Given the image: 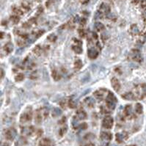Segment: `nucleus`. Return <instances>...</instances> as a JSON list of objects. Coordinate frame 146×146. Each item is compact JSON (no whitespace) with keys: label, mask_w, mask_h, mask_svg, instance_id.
I'll return each mask as SVG.
<instances>
[{"label":"nucleus","mask_w":146,"mask_h":146,"mask_svg":"<svg viewBox=\"0 0 146 146\" xmlns=\"http://www.w3.org/2000/svg\"><path fill=\"white\" fill-rule=\"evenodd\" d=\"M82 67V62L81 59H76L74 62V68L75 70H80V68Z\"/></svg>","instance_id":"obj_27"},{"label":"nucleus","mask_w":146,"mask_h":146,"mask_svg":"<svg viewBox=\"0 0 146 146\" xmlns=\"http://www.w3.org/2000/svg\"><path fill=\"white\" fill-rule=\"evenodd\" d=\"M24 74L22 73H18L15 76V80L16 81H22V80H24Z\"/></svg>","instance_id":"obj_31"},{"label":"nucleus","mask_w":146,"mask_h":146,"mask_svg":"<svg viewBox=\"0 0 146 146\" xmlns=\"http://www.w3.org/2000/svg\"><path fill=\"white\" fill-rule=\"evenodd\" d=\"M98 54H99L98 51L93 49V48H90L88 50V57L91 59H94L97 58V57L98 56Z\"/></svg>","instance_id":"obj_11"},{"label":"nucleus","mask_w":146,"mask_h":146,"mask_svg":"<svg viewBox=\"0 0 146 146\" xmlns=\"http://www.w3.org/2000/svg\"><path fill=\"white\" fill-rule=\"evenodd\" d=\"M132 1H133V3H134V4H137L139 2V0H132Z\"/></svg>","instance_id":"obj_43"},{"label":"nucleus","mask_w":146,"mask_h":146,"mask_svg":"<svg viewBox=\"0 0 146 146\" xmlns=\"http://www.w3.org/2000/svg\"><path fill=\"white\" fill-rule=\"evenodd\" d=\"M33 53L36 55V56H40L41 54V52H42V49H41V47L39 45H37L35 46V48L33 49Z\"/></svg>","instance_id":"obj_26"},{"label":"nucleus","mask_w":146,"mask_h":146,"mask_svg":"<svg viewBox=\"0 0 146 146\" xmlns=\"http://www.w3.org/2000/svg\"><path fill=\"white\" fill-rule=\"evenodd\" d=\"M134 109H135V112H136L137 114H142V112H143V107H142V105L141 103H136Z\"/></svg>","instance_id":"obj_24"},{"label":"nucleus","mask_w":146,"mask_h":146,"mask_svg":"<svg viewBox=\"0 0 146 146\" xmlns=\"http://www.w3.org/2000/svg\"><path fill=\"white\" fill-rule=\"evenodd\" d=\"M22 6L27 11L29 10V9H30V5H29V3L28 2H23L22 4Z\"/></svg>","instance_id":"obj_34"},{"label":"nucleus","mask_w":146,"mask_h":146,"mask_svg":"<svg viewBox=\"0 0 146 146\" xmlns=\"http://www.w3.org/2000/svg\"><path fill=\"white\" fill-rule=\"evenodd\" d=\"M95 29H96V31H98V32H101V31H102L105 28V27H104V25L101 22H96L95 24Z\"/></svg>","instance_id":"obj_25"},{"label":"nucleus","mask_w":146,"mask_h":146,"mask_svg":"<svg viewBox=\"0 0 146 146\" xmlns=\"http://www.w3.org/2000/svg\"><path fill=\"white\" fill-rule=\"evenodd\" d=\"M13 48L14 47H13V44L10 43V42H8L3 46V50L5 51L7 54H10V53H11L12 51H13Z\"/></svg>","instance_id":"obj_17"},{"label":"nucleus","mask_w":146,"mask_h":146,"mask_svg":"<svg viewBox=\"0 0 146 146\" xmlns=\"http://www.w3.org/2000/svg\"><path fill=\"white\" fill-rule=\"evenodd\" d=\"M3 76H4V71L2 69H1V79H2Z\"/></svg>","instance_id":"obj_42"},{"label":"nucleus","mask_w":146,"mask_h":146,"mask_svg":"<svg viewBox=\"0 0 146 146\" xmlns=\"http://www.w3.org/2000/svg\"><path fill=\"white\" fill-rule=\"evenodd\" d=\"M85 103L86 104V106L88 107H93L95 105V101L93 98L91 97H88L85 99L84 101Z\"/></svg>","instance_id":"obj_18"},{"label":"nucleus","mask_w":146,"mask_h":146,"mask_svg":"<svg viewBox=\"0 0 146 146\" xmlns=\"http://www.w3.org/2000/svg\"><path fill=\"white\" fill-rule=\"evenodd\" d=\"M101 139H102L103 141H110L111 139H112V133L107 132H102L101 133Z\"/></svg>","instance_id":"obj_13"},{"label":"nucleus","mask_w":146,"mask_h":146,"mask_svg":"<svg viewBox=\"0 0 146 146\" xmlns=\"http://www.w3.org/2000/svg\"><path fill=\"white\" fill-rule=\"evenodd\" d=\"M62 114V111L58 109V108H54L53 111H52V115L54 117H57L59 116L60 115Z\"/></svg>","instance_id":"obj_32"},{"label":"nucleus","mask_w":146,"mask_h":146,"mask_svg":"<svg viewBox=\"0 0 146 146\" xmlns=\"http://www.w3.org/2000/svg\"><path fill=\"white\" fill-rule=\"evenodd\" d=\"M32 109L31 107H28L25 111L23 112L20 117V121L21 123H27V122H29L31 121L32 118Z\"/></svg>","instance_id":"obj_3"},{"label":"nucleus","mask_w":146,"mask_h":146,"mask_svg":"<svg viewBox=\"0 0 146 146\" xmlns=\"http://www.w3.org/2000/svg\"><path fill=\"white\" fill-rule=\"evenodd\" d=\"M51 76H52V78L54 79V80L59 81L61 79V75H60V74L58 73V71H56V70H53V71H52Z\"/></svg>","instance_id":"obj_22"},{"label":"nucleus","mask_w":146,"mask_h":146,"mask_svg":"<svg viewBox=\"0 0 146 146\" xmlns=\"http://www.w3.org/2000/svg\"><path fill=\"white\" fill-rule=\"evenodd\" d=\"M142 18L146 21V10L142 13Z\"/></svg>","instance_id":"obj_41"},{"label":"nucleus","mask_w":146,"mask_h":146,"mask_svg":"<svg viewBox=\"0 0 146 146\" xmlns=\"http://www.w3.org/2000/svg\"><path fill=\"white\" fill-rule=\"evenodd\" d=\"M129 56L133 61H135L137 62H142V57L141 55V53L137 49H132Z\"/></svg>","instance_id":"obj_4"},{"label":"nucleus","mask_w":146,"mask_h":146,"mask_svg":"<svg viewBox=\"0 0 146 146\" xmlns=\"http://www.w3.org/2000/svg\"><path fill=\"white\" fill-rule=\"evenodd\" d=\"M47 39H48V40H49V41H50V42H51V43H54V42H55V41H56V40L57 39V35H56L55 34L52 33V34L49 35L48 36Z\"/></svg>","instance_id":"obj_30"},{"label":"nucleus","mask_w":146,"mask_h":146,"mask_svg":"<svg viewBox=\"0 0 146 146\" xmlns=\"http://www.w3.org/2000/svg\"><path fill=\"white\" fill-rule=\"evenodd\" d=\"M105 101H106V105H107V108L109 110H113L115 108L117 100L116 97H115V95H114L112 93L108 92V95H107V97L105 98Z\"/></svg>","instance_id":"obj_2"},{"label":"nucleus","mask_w":146,"mask_h":146,"mask_svg":"<svg viewBox=\"0 0 146 146\" xmlns=\"http://www.w3.org/2000/svg\"><path fill=\"white\" fill-rule=\"evenodd\" d=\"M68 107L71 109H73L76 107V103L74 101L73 98H70L69 101H68Z\"/></svg>","instance_id":"obj_33"},{"label":"nucleus","mask_w":146,"mask_h":146,"mask_svg":"<svg viewBox=\"0 0 146 146\" xmlns=\"http://www.w3.org/2000/svg\"><path fill=\"white\" fill-rule=\"evenodd\" d=\"M16 135H17V132H16V130L14 128H10V129H7V130L5 131V138H6L7 140H10V141L13 140V139L15 138Z\"/></svg>","instance_id":"obj_7"},{"label":"nucleus","mask_w":146,"mask_h":146,"mask_svg":"<svg viewBox=\"0 0 146 146\" xmlns=\"http://www.w3.org/2000/svg\"><path fill=\"white\" fill-rule=\"evenodd\" d=\"M51 142L48 138H44L39 142V146H50Z\"/></svg>","instance_id":"obj_23"},{"label":"nucleus","mask_w":146,"mask_h":146,"mask_svg":"<svg viewBox=\"0 0 146 146\" xmlns=\"http://www.w3.org/2000/svg\"><path fill=\"white\" fill-rule=\"evenodd\" d=\"M129 146H136V145H129Z\"/></svg>","instance_id":"obj_48"},{"label":"nucleus","mask_w":146,"mask_h":146,"mask_svg":"<svg viewBox=\"0 0 146 146\" xmlns=\"http://www.w3.org/2000/svg\"><path fill=\"white\" fill-rule=\"evenodd\" d=\"M111 85H112L113 89H114L116 92H118V91L120 90V88H121L120 83L119 80L117 79L116 77L112 78V79H111Z\"/></svg>","instance_id":"obj_10"},{"label":"nucleus","mask_w":146,"mask_h":146,"mask_svg":"<svg viewBox=\"0 0 146 146\" xmlns=\"http://www.w3.org/2000/svg\"><path fill=\"white\" fill-rule=\"evenodd\" d=\"M128 137H129V135H128L127 132H126L117 133L116 135H115L116 141H117L118 143H122V142H123L126 139H127Z\"/></svg>","instance_id":"obj_9"},{"label":"nucleus","mask_w":146,"mask_h":146,"mask_svg":"<svg viewBox=\"0 0 146 146\" xmlns=\"http://www.w3.org/2000/svg\"><path fill=\"white\" fill-rule=\"evenodd\" d=\"M72 49L76 54H80L82 53V48L81 46V45H78V44H73L72 46Z\"/></svg>","instance_id":"obj_21"},{"label":"nucleus","mask_w":146,"mask_h":146,"mask_svg":"<svg viewBox=\"0 0 146 146\" xmlns=\"http://www.w3.org/2000/svg\"><path fill=\"white\" fill-rule=\"evenodd\" d=\"M105 91L106 90L104 89H100L98 90H96L93 93V95L95 96V98H97L98 100L99 101H101L103 99V96H104V94H105Z\"/></svg>","instance_id":"obj_12"},{"label":"nucleus","mask_w":146,"mask_h":146,"mask_svg":"<svg viewBox=\"0 0 146 146\" xmlns=\"http://www.w3.org/2000/svg\"><path fill=\"white\" fill-rule=\"evenodd\" d=\"M79 127H80V129L85 130V129H86L88 128V125H87L86 123H82L81 124L79 125Z\"/></svg>","instance_id":"obj_37"},{"label":"nucleus","mask_w":146,"mask_h":146,"mask_svg":"<svg viewBox=\"0 0 146 146\" xmlns=\"http://www.w3.org/2000/svg\"><path fill=\"white\" fill-rule=\"evenodd\" d=\"M37 2H40L41 0H37Z\"/></svg>","instance_id":"obj_49"},{"label":"nucleus","mask_w":146,"mask_h":146,"mask_svg":"<svg viewBox=\"0 0 146 146\" xmlns=\"http://www.w3.org/2000/svg\"><path fill=\"white\" fill-rule=\"evenodd\" d=\"M135 93H136V96L138 97L139 98H142L144 96L146 95V85L142 84L141 85L137 86L135 88Z\"/></svg>","instance_id":"obj_5"},{"label":"nucleus","mask_w":146,"mask_h":146,"mask_svg":"<svg viewBox=\"0 0 146 146\" xmlns=\"http://www.w3.org/2000/svg\"><path fill=\"white\" fill-rule=\"evenodd\" d=\"M10 20L12 22L13 24H18V23L19 22V21H20V18L18 17V15H11V16H10Z\"/></svg>","instance_id":"obj_28"},{"label":"nucleus","mask_w":146,"mask_h":146,"mask_svg":"<svg viewBox=\"0 0 146 146\" xmlns=\"http://www.w3.org/2000/svg\"><path fill=\"white\" fill-rule=\"evenodd\" d=\"M67 130H68V127H67V126L61 128L60 130H59V135H60V136H63L66 132H67Z\"/></svg>","instance_id":"obj_36"},{"label":"nucleus","mask_w":146,"mask_h":146,"mask_svg":"<svg viewBox=\"0 0 146 146\" xmlns=\"http://www.w3.org/2000/svg\"><path fill=\"white\" fill-rule=\"evenodd\" d=\"M124 115L129 118H130L132 116V108L131 105L126 106L124 109Z\"/></svg>","instance_id":"obj_19"},{"label":"nucleus","mask_w":146,"mask_h":146,"mask_svg":"<svg viewBox=\"0 0 146 146\" xmlns=\"http://www.w3.org/2000/svg\"><path fill=\"white\" fill-rule=\"evenodd\" d=\"M85 146H95V145H94V144H93V143H88V144L85 145Z\"/></svg>","instance_id":"obj_44"},{"label":"nucleus","mask_w":146,"mask_h":146,"mask_svg":"<svg viewBox=\"0 0 146 146\" xmlns=\"http://www.w3.org/2000/svg\"><path fill=\"white\" fill-rule=\"evenodd\" d=\"M49 115V110L46 108H41V109H37L35 110V121L37 124H40L43 119H45L48 117Z\"/></svg>","instance_id":"obj_1"},{"label":"nucleus","mask_w":146,"mask_h":146,"mask_svg":"<svg viewBox=\"0 0 146 146\" xmlns=\"http://www.w3.org/2000/svg\"><path fill=\"white\" fill-rule=\"evenodd\" d=\"M113 124H114V120L111 116H106L103 119L102 126L104 129H111L113 126Z\"/></svg>","instance_id":"obj_6"},{"label":"nucleus","mask_w":146,"mask_h":146,"mask_svg":"<svg viewBox=\"0 0 146 146\" xmlns=\"http://www.w3.org/2000/svg\"><path fill=\"white\" fill-rule=\"evenodd\" d=\"M3 35H4V32H1V39L3 38Z\"/></svg>","instance_id":"obj_46"},{"label":"nucleus","mask_w":146,"mask_h":146,"mask_svg":"<svg viewBox=\"0 0 146 146\" xmlns=\"http://www.w3.org/2000/svg\"><path fill=\"white\" fill-rule=\"evenodd\" d=\"M122 98L125 99V100H128V101H134L135 100V98H136V95H134L133 93L132 92H129V93H126L123 95H122Z\"/></svg>","instance_id":"obj_16"},{"label":"nucleus","mask_w":146,"mask_h":146,"mask_svg":"<svg viewBox=\"0 0 146 146\" xmlns=\"http://www.w3.org/2000/svg\"><path fill=\"white\" fill-rule=\"evenodd\" d=\"M78 32H79V35L80 36V37H85L87 35L86 32L85 31L84 29H79L78 30Z\"/></svg>","instance_id":"obj_35"},{"label":"nucleus","mask_w":146,"mask_h":146,"mask_svg":"<svg viewBox=\"0 0 146 146\" xmlns=\"http://www.w3.org/2000/svg\"><path fill=\"white\" fill-rule=\"evenodd\" d=\"M79 1H80V2L82 5H85V4H87V3L89 2L90 0H79Z\"/></svg>","instance_id":"obj_40"},{"label":"nucleus","mask_w":146,"mask_h":146,"mask_svg":"<svg viewBox=\"0 0 146 146\" xmlns=\"http://www.w3.org/2000/svg\"><path fill=\"white\" fill-rule=\"evenodd\" d=\"M76 117H77L79 120H85L88 117V115L83 110H79L77 111Z\"/></svg>","instance_id":"obj_15"},{"label":"nucleus","mask_w":146,"mask_h":146,"mask_svg":"<svg viewBox=\"0 0 146 146\" xmlns=\"http://www.w3.org/2000/svg\"><path fill=\"white\" fill-rule=\"evenodd\" d=\"M35 132V129L33 126H27V127H24L22 129V133L26 135H29L30 136L31 134H32Z\"/></svg>","instance_id":"obj_14"},{"label":"nucleus","mask_w":146,"mask_h":146,"mask_svg":"<svg viewBox=\"0 0 146 146\" xmlns=\"http://www.w3.org/2000/svg\"><path fill=\"white\" fill-rule=\"evenodd\" d=\"M140 5L142 8H145L146 7V0H142L141 1V3H140Z\"/></svg>","instance_id":"obj_38"},{"label":"nucleus","mask_w":146,"mask_h":146,"mask_svg":"<svg viewBox=\"0 0 146 146\" xmlns=\"http://www.w3.org/2000/svg\"><path fill=\"white\" fill-rule=\"evenodd\" d=\"M110 7L109 5L106 4V3H102L98 9V13L101 14V15H107L110 13Z\"/></svg>","instance_id":"obj_8"},{"label":"nucleus","mask_w":146,"mask_h":146,"mask_svg":"<svg viewBox=\"0 0 146 146\" xmlns=\"http://www.w3.org/2000/svg\"><path fill=\"white\" fill-rule=\"evenodd\" d=\"M129 32L132 35H136L139 33V28L137 24H132L129 29Z\"/></svg>","instance_id":"obj_20"},{"label":"nucleus","mask_w":146,"mask_h":146,"mask_svg":"<svg viewBox=\"0 0 146 146\" xmlns=\"http://www.w3.org/2000/svg\"><path fill=\"white\" fill-rule=\"evenodd\" d=\"M1 146H9V145H8L7 143H5H5H2V144L1 145Z\"/></svg>","instance_id":"obj_45"},{"label":"nucleus","mask_w":146,"mask_h":146,"mask_svg":"<svg viewBox=\"0 0 146 146\" xmlns=\"http://www.w3.org/2000/svg\"><path fill=\"white\" fill-rule=\"evenodd\" d=\"M86 24V19L85 18H81L80 20V25L81 26H84Z\"/></svg>","instance_id":"obj_39"},{"label":"nucleus","mask_w":146,"mask_h":146,"mask_svg":"<svg viewBox=\"0 0 146 146\" xmlns=\"http://www.w3.org/2000/svg\"><path fill=\"white\" fill-rule=\"evenodd\" d=\"M144 40H145L146 41V34H145V35H144Z\"/></svg>","instance_id":"obj_47"},{"label":"nucleus","mask_w":146,"mask_h":146,"mask_svg":"<svg viewBox=\"0 0 146 146\" xmlns=\"http://www.w3.org/2000/svg\"><path fill=\"white\" fill-rule=\"evenodd\" d=\"M13 12L15 15H22L24 14V13H23V11H22V10L17 7H13Z\"/></svg>","instance_id":"obj_29"}]
</instances>
